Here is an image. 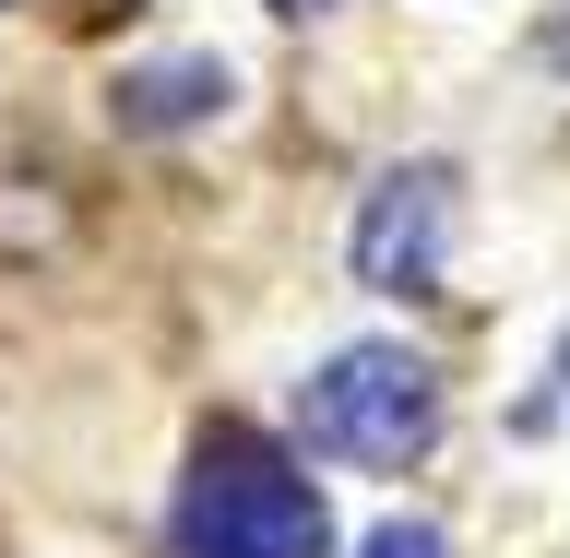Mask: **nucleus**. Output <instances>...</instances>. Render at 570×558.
<instances>
[{
    "instance_id": "3",
    "label": "nucleus",
    "mask_w": 570,
    "mask_h": 558,
    "mask_svg": "<svg viewBox=\"0 0 570 558\" xmlns=\"http://www.w3.org/2000/svg\"><path fill=\"white\" fill-rule=\"evenodd\" d=\"M440 249H452V167H392L356 214V285L381 297H428L440 285Z\"/></svg>"
},
{
    "instance_id": "2",
    "label": "nucleus",
    "mask_w": 570,
    "mask_h": 558,
    "mask_svg": "<svg viewBox=\"0 0 570 558\" xmlns=\"http://www.w3.org/2000/svg\"><path fill=\"white\" fill-rule=\"evenodd\" d=\"M297 417H309V452L392 476V463L428 452V428H440V381H428L404 345H345L309 392H297Z\"/></svg>"
},
{
    "instance_id": "1",
    "label": "nucleus",
    "mask_w": 570,
    "mask_h": 558,
    "mask_svg": "<svg viewBox=\"0 0 570 558\" xmlns=\"http://www.w3.org/2000/svg\"><path fill=\"white\" fill-rule=\"evenodd\" d=\"M321 488L285 452H262L249 428H214L190 488H178V558H321Z\"/></svg>"
},
{
    "instance_id": "5",
    "label": "nucleus",
    "mask_w": 570,
    "mask_h": 558,
    "mask_svg": "<svg viewBox=\"0 0 570 558\" xmlns=\"http://www.w3.org/2000/svg\"><path fill=\"white\" fill-rule=\"evenodd\" d=\"M356 558H440V535H428V523H381Z\"/></svg>"
},
{
    "instance_id": "6",
    "label": "nucleus",
    "mask_w": 570,
    "mask_h": 558,
    "mask_svg": "<svg viewBox=\"0 0 570 558\" xmlns=\"http://www.w3.org/2000/svg\"><path fill=\"white\" fill-rule=\"evenodd\" d=\"M274 12H309V0H274Z\"/></svg>"
},
{
    "instance_id": "4",
    "label": "nucleus",
    "mask_w": 570,
    "mask_h": 558,
    "mask_svg": "<svg viewBox=\"0 0 570 558\" xmlns=\"http://www.w3.org/2000/svg\"><path fill=\"white\" fill-rule=\"evenodd\" d=\"M119 131H178V119H214L226 107V60H142L119 71Z\"/></svg>"
}]
</instances>
